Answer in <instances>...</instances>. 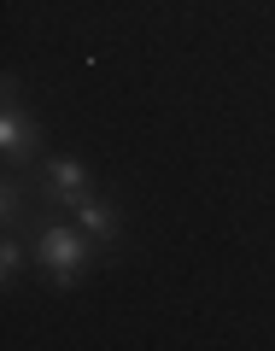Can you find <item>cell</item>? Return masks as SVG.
<instances>
[{"label": "cell", "mask_w": 275, "mask_h": 351, "mask_svg": "<svg viewBox=\"0 0 275 351\" xmlns=\"http://www.w3.org/2000/svg\"><path fill=\"white\" fill-rule=\"evenodd\" d=\"M88 246H94V234H88V228L53 223V228H41V234H36V263H47L59 281H71L76 269L88 263Z\"/></svg>", "instance_id": "cell-1"}, {"label": "cell", "mask_w": 275, "mask_h": 351, "mask_svg": "<svg viewBox=\"0 0 275 351\" xmlns=\"http://www.w3.org/2000/svg\"><path fill=\"white\" fill-rule=\"evenodd\" d=\"M36 147H41V129H29L18 117V106H6V117H0V152L6 158H29Z\"/></svg>", "instance_id": "cell-2"}, {"label": "cell", "mask_w": 275, "mask_h": 351, "mask_svg": "<svg viewBox=\"0 0 275 351\" xmlns=\"http://www.w3.org/2000/svg\"><path fill=\"white\" fill-rule=\"evenodd\" d=\"M71 211H76V228H88L94 240H112L117 234V223H112V211H106L94 193H82V199H71Z\"/></svg>", "instance_id": "cell-3"}, {"label": "cell", "mask_w": 275, "mask_h": 351, "mask_svg": "<svg viewBox=\"0 0 275 351\" xmlns=\"http://www.w3.org/2000/svg\"><path fill=\"white\" fill-rule=\"evenodd\" d=\"M47 176H53V188H59V199H64V205L88 193V170H82V164H71V158H53V164H47Z\"/></svg>", "instance_id": "cell-4"}, {"label": "cell", "mask_w": 275, "mask_h": 351, "mask_svg": "<svg viewBox=\"0 0 275 351\" xmlns=\"http://www.w3.org/2000/svg\"><path fill=\"white\" fill-rule=\"evenodd\" d=\"M0 276H6V281L18 276V246H12V240H6V252H0Z\"/></svg>", "instance_id": "cell-5"}]
</instances>
